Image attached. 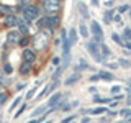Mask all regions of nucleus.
Wrapping results in <instances>:
<instances>
[{
    "mask_svg": "<svg viewBox=\"0 0 131 123\" xmlns=\"http://www.w3.org/2000/svg\"><path fill=\"white\" fill-rule=\"evenodd\" d=\"M89 80L92 82V84H95V82L102 80V79H100V76H98V74H93V76H90V79H89Z\"/></svg>",
    "mask_w": 131,
    "mask_h": 123,
    "instance_id": "58836bf2",
    "label": "nucleus"
},
{
    "mask_svg": "<svg viewBox=\"0 0 131 123\" xmlns=\"http://www.w3.org/2000/svg\"><path fill=\"white\" fill-rule=\"evenodd\" d=\"M110 92H112V94H118V92H121V87H120V85H113Z\"/></svg>",
    "mask_w": 131,
    "mask_h": 123,
    "instance_id": "37998d69",
    "label": "nucleus"
},
{
    "mask_svg": "<svg viewBox=\"0 0 131 123\" xmlns=\"http://www.w3.org/2000/svg\"><path fill=\"white\" fill-rule=\"evenodd\" d=\"M2 79H5V77H3V69H0V80Z\"/></svg>",
    "mask_w": 131,
    "mask_h": 123,
    "instance_id": "09e8293b",
    "label": "nucleus"
},
{
    "mask_svg": "<svg viewBox=\"0 0 131 123\" xmlns=\"http://www.w3.org/2000/svg\"><path fill=\"white\" fill-rule=\"evenodd\" d=\"M113 18H115V15H113V10H106L105 13H103V22L108 25V23H112L113 22Z\"/></svg>",
    "mask_w": 131,
    "mask_h": 123,
    "instance_id": "5701e85b",
    "label": "nucleus"
},
{
    "mask_svg": "<svg viewBox=\"0 0 131 123\" xmlns=\"http://www.w3.org/2000/svg\"><path fill=\"white\" fill-rule=\"evenodd\" d=\"M120 115H121V117H125V118H128L129 115H131V110L129 108H123V110H120Z\"/></svg>",
    "mask_w": 131,
    "mask_h": 123,
    "instance_id": "c9c22d12",
    "label": "nucleus"
},
{
    "mask_svg": "<svg viewBox=\"0 0 131 123\" xmlns=\"http://www.w3.org/2000/svg\"><path fill=\"white\" fill-rule=\"evenodd\" d=\"M25 108H26V105H21V107H20V110H18V112H16V113H15V118H18L20 115H21V113L25 112Z\"/></svg>",
    "mask_w": 131,
    "mask_h": 123,
    "instance_id": "79ce46f5",
    "label": "nucleus"
},
{
    "mask_svg": "<svg viewBox=\"0 0 131 123\" xmlns=\"http://www.w3.org/2000/svg\"><path fill=\"white\" fill-rule=\"evenodd\" d=\"M2 123H7V121H2Z\"/></svg>",
    "mask_w": 131,
    "mask_h": 123,
    "instance_id": "864d4df0",
    "label": "nucleus"
},
{
    "mask_svg": "<svg viewBox=\"0 0 131 123\" xmlns=\"http://www.w3.org/2000/svg\"><path fill=\"white\" fill-rule=\"evenodd\" d=\"M112 39H113V41H115L116 44H120V46H121V36H120V35H116V33H113V35H112Z\"/></svg>",
    "mask_w": 131,
    "mask_h": 123,
    "instance_id": "f704fd0d",
    "label": "nucleus"
},
{
    "mask_svg": "<svg viewBox=\"0 0 131 123\" xmlns=\"http://www.w3.org/2000/svg\"><path fill=\"white\" fill-rule=\"evenodd\" d=\"M74 120H75V115H69V117H66L61 120V123H72Z\"/></svg>",
    "mask_w": 131,
    "mask_h": 123,
    "instance_id": "473e14b6",
    "label": "nucleus"
},
{
    "mask_svg": "<svg viewBox=\"0 0 131 123\" xmlns=\"http://www.w3.org/2000/svg\"><path fill=\"white\" fill-rule=\"evenodd\" d=\"M90 31L93 33V38H92V41H95L97 44H103V30L100 28L98 22L92 20V23H90Z\"/></svg>",
    "mask_w": 131,
    "mask_h": 123,
    "instance_id": "f03ea898",
    "label": "nucleus"
},
{
    "mask_svg": "<svg viewBox=\"0 0 131 123\" xmlns=\"http://www.w3.org/2000/svg\"><path fill=\"white\" fill-rule=\"evenodd\" d=\"M79 33H80V36H82V38H89V28L85 26L84 20H82L80 25H79Z\"/></svg>",
    "mask_w": 131,
    "mask_h": 123,
    "instance_id": "6ab92c4d",
    "label": "nucleus"
},
{
    "mask_svg": "<svg viewBox=\"0 0 131 123\" xmlns=\"http://www.w3.org/2000/svg\"><path fill=\"white\" fill-rule=\"evenodd\" d=\"M43 82H44V80H41V79H39V80H36V84L33 85V89H31V90H28V94H26V98H28V100H30V98H33V97H35L36 90H38V87H39L41 84H43Z\"/></svg>",
    "mask_w": 131,
    "mask_h": 123,
    "instance_id": "dca6fc26",
    "label": "nucleus"
},
{
    "mask_svg": "<svg viewBox=\"0 0 131 123\" xmlns=\"http://www.w3.org/2000/svg\"><path fill=\"white\" fill-rule=\"evenodd\" d=\"M93 102H97V104H108L110 98H103L100 95H93Z\"/></svg>",
    "mask_w": 131,
    "mask_h": 123,
    "instance_id": "cd10ccee",
    "label": "nucleus"
},
{
    "mask_svg": "<svg viewBox=\"0 0 131 123\" xmlns=\"http://www.w3.org/2000/svg\"><path fill=\"white\" fill-rule=\"evenodd\" d=\"M125 121H126V123H131V115H129V117H128V118H126V120H125Z\"/></svg>",
    "mask_w": 131,
    "mask_h": 123,
    "instance_id": "8fccbe9b",
    "label": "nucleus"
},
{
    "mask_svg": "<svg viewBox=\"0 0 131 123\" xmlns=\"http://www.w3.org/2000/svg\"><path fill=\"white\" fill-rule=\"evenodd\" d=\"M129 53H131V51H129Z\"/></svg>",
    "mask_w": 131,
    "mask_h": 123,
    "instance_id": "4d7b16f0",
    "label": "nucleus"
},
{
    "mask_svg": "<svg viewBox=\"0 0 131 123\" xmlns=\"http://www.w3.org/2000/svg\"><path fill=\"white\" fill-rule=\"evenodd\" d=\"M57 25H59V16H57V15H49V22H48V30H49V31H54Z\"/></svg>",
    "mask_w": 131,
    "mask_h": 123,
    "instance_id": "9b49d317",
    "label": "nucleus"
},
{
    "mask_svg": "<svg viewBox=\"0 0 131 123\" xmlns=\"http://www.w3.org/2000/svg\"><path fill=\"white\" fill-rule=\"evenodd\" d=\"M21 57H23V63H28V64H33L36 61V53L33 51V49H23V54H21Z\"/></svg>",
    "mask_w": 131,
    "mask_h": 123,
    "instance_id": "6e6552de",
    "label": "nucleus"
},
{
    "mask_svg": "<svg viewBox=\"0 0 131 123\" xmlns=\"http://www.w3.org/2000/svg\"><path fill=\"white\" fill-rule=\"evenodd\" d=\"M30 71H31V64L21 63V66H20V74H21V76H26V74H30Z\"/></svg>",
    "mask_w": 131,
    "mask_h": 123,
    "instance_id": "4be33fe9",
    "label": "nucleus"
},
{
    "mask_svg": "<svg viewBox=\"0 0 131 123\" xmlns=\"http://www.w3.org/2000/svg\"><path fill=\"white\" fill-rule=\"evenodd\" d=\"M87 49L92 54V57L97 61V63H102V51H100V44H97L95 41H89L87 43Z\"/></svg>",
    "mask_w": 131,
    "mask_h": 123,
    "instance_id": "39448f33",
    "label": "nucleus"
},
{
    "mask_svg": "<svg viewBox=\"0 0 131 123\" xmlns=\"http://www.w3.org/2000/svg\"><path fill=\"white\" fill-rule=\"evenodd\" d=\"M74 67H75V71L79 72L80 69H82V71H84V69H90V66H89V63H87V61L84 59V57H80V59L77 61V64L74 66Z\"/></svg>",
    "mask_w": 131,
    "mask_h": 123,
    "instance_id": "4468645a",
    "label": "nucleus"
},
{
    "mask_svg": "<svg viewBox=\"0 0 131 123\" xmlns=\"http://www.w3.org/2000/svg\"><path fill=\"white\" fill-rule=\"evenodd\" d=\"M7 98H8V95H7L5 92H0V105H3V104H5V102H7Z\"/></svg>",
    "mask_w": 131,
    "mask_h": 123,
    "instance_id": "e433bc0d",
    "label": "nucleus"
},
{
    "mask_svg": "<svg viewBox=\"0 0 131 123\" xmlns=\"http://www.w3.org/2000/svg\"><path fill=\"white\" fill-rule=\"evenodd\" d=\"M61 7V2H54V0H48V2L43 3V8L46 13H56Z\"/></svg>",
    "mask_w": 131,
    "mask_h": 123,
    "instance_id": "0eeeda50",
    "label": "nucleus"
},
{
    "mask_svg": "<svg viewBox=\"0 0 131 123\" xmlns=\"http://www.w3.org/2000/svg\"><path fill=\"white\" fill-rule=\"evenodd\" d=\"M18 26H20V33H23V35H28V31H30V28H28V23L18 22Z\"/></svg>",
    "mask_w": 131,
    "mask_h": 123,
    "instance_id": "bb28decb",
    "label": "nucleus"
},
{
    "mask_svg": "<svg viewBox=\"0 0 131 123\" xmlns=\"http://www.w3.org/2000/svg\"><path fill=\"white\" fill-rule=\"evenodd\" d=\"M129 18H131V8H129Z\"/></svg>",
    "mask_w": 131,
    "mask_h": 123,
    "instance_id": "3c124183",
    "label": "nucleus"
},
{
    "mask_svg": "<svg viewBox=\"0 0 131 123\" xmlns=\"http://www.w3.org/2000/svg\"><path fill=\"white\" fill-rule=\"evenodd\" d=\"M61 39H62V57H64V61H69L71 59V48H72V44H71V41H69V38H67L66 30L61 31Z\"/></svg>",
    "mask_w": 131,
    "mask_h": 123,
    "instance_id": "20e7f679",
    "label": "nucleus"
},
{
    "mask_svg": "<svg viewBox=\"0 0 131 123\" xmlns=\"http://www.w3.org/2000/svg\"><path fill=\"white\" fill-rule=\"evenodd\" d=\"M62 98H64V94H62V92H56V94H52V97L49 98V102H48V108H49V112H51V110H54V108H57V105L62 102Z\"/></svg>",
    "mask_w": 131,
    "mask_h": 123,
    "instance_id": "423d86ee",
    "label": "nucleus"
},
{
    "mask_svg": "<svg viewBox=\"0 0 131 123\" xmlns=\"http://www.w3.org/2000/svg\"><path fill=\"white\" fill-rule=\"evenodd\" d=\"M39 15V8L36 5H28L26 8L23 10V18H25V23H31L33 20H36Z\"/></svg>",
    "mask_w": 131,
    "mask_h": 123,
    "instance_id": "7ed1b4c3",
    "label": "nucleus"
},
{
    "mask_svg": "<svg viewBox=\"0 0 131 123\" xmlns=\"http://www.w3.org/2000/svg\"><path fill=\"white\" fill-rule=\"evenodd\" d=\"M105 112H108V107H95V108L89 110V113H92V115H100V113H105Z\"/></svg>",
    "mask_w": 131,
    "mask_h": 123,
    "instance_id": "412c9836",
    "label": "nucleus"
},
{
    "mask_svg": "<svg viewBox=\"0 0 131 123\" xmlns=\"http://www.w3.org/2000/svg\"><path fill=\"white\" fill-rule=\"evenodd\" d=\"M49 112V108H48V105H43V107H38V108H35L31 112V117H35V118H38V117H43L44 113H48Z\"/></svg>",
    "mask_w": 131,
    "mask_h": 123,
    "instance_id": "f8f14e48",
    "label": "nucleus"
},
{
    "mask_svg": "<svg viewBox=\"0 0 131 123\" xmlns=\"http://www.w3.org/2000/svg\"><path fill=\"white\" fill-rule=\"evenodd\" d=\"M79 12H80V15H82V18H84V20L90 16V15H89V8H87V5H85V3H82V2L79 3Z\"/></svg>",
    "mask_w": 131,
    "mask_h": 123,
    "instance_id": "aec40b11",
    "label": "nucleus"
},
{
    "mask_svg": "<svg viewBox=\"0 0 131 123\" xmlns=\"http://www.w3.org/2000/svg\"><path fill=\"white\" fill-rule=\"evenodd\" d=\"M28 43H30V39H28V38H21V39H20V46H23L25 49H26V46H28Z\"/></svg>",
    "mask_w": 131,
    "mask_h": 123,
    "instance_id": "4c0bfd02",
    "label": "nucleus"
},
{
    "mask_svg": "<svg viewBox=\"0 0 131 123\" xmlns=\"http://www.w3.org/2000/svg\"><path fill=\"white\" fill-rule=\"evenodd\" d=\"M77 80H80V74L79 72H74L72 76H69L67 79L64 80V85H67V87H69V85H74Z\"/></svg>",
    "mask_w": 131,
    "mask_h": 123,
    "instance_id": "ddd939ff",
    "label": "nucleus"
},
{
    "mask_svg": "<svg viewBox=\"0 0 131 123\" xmlns=\"http://www.w3.org/2000/svg\"><path fill=\"white\" fill-rule=\"evenodd\" d=\"M118 123H123V121H118Z\"/></svg>",
    "mask_w": 131,
    "mask_h": 123,
    "instance_id": "603ef678",
    "label": "nucleus"
},
{
    "mask_svg": "<svg viewBox=\"0 0 131 123\" xmlns=\"http://www.w3.org/2000/svg\"><path fill=\"white\" fill-rule=\"evenodd\" d=\"M20 39H21V36H20V31L12 30V31L7 33V43H8V44H16V43H20Z\"/></svg>",
    "mask_w": 131,
    "mask_h": 123,
    "instance_id": "1a4fd4ad",
    "label": "nucleus"
},
{
    "mask_svg": "<svg viewBox=\"0 0 131 123\" xmlns=\"http://www.w3.org/2000/svg\"><path fill=\"white\" fill-rule=\"evenodd\" d=\"M72 123H74V121H72Z\"/></svg>",
    "mask_w": 131,
    "mask_h": 123,
    "instance_id": "6e6d98bb",
    "label": "nucleus"
},
{
    "mask_svg": "<svg viewBox=\"0 0 131 123\" xmlns=\"http://www.w3.org/2000/svg\"><path fill=\"white\" fill-rule=\"evenodd\" d=\"M44 120H46V117H38V118H33V120H30V121H26V123H43Z\"/></svg>",
    "mask_w": 131,
    "mask_h": 123,
    "instance_id": "72a5a7b5",
    "label": "nucleus"
},
{
    "mask_svg": "<svg viewBox=\"0 0 131 123\" xmlns=\"http://www.w3.org/2000/svg\"><path fill=\"white\" fill-rule=\"evenodd\" d=\"M46 123H51V121H46Z\"/></svg>",
    "mask_w": 131,
    "mask_h": 123,
    "instance_id": "5fc2aeb1",
    "label": "nucleus"
},
{
    "mask_svg": "<svg viewBox=\"0 0 131 123\" xmlns=\"http://www.w3.org/2000/svg\"><path fill=\"white\" fill-rule=\"evenodd\" d=\"M123 38L131 41V28H125V30H123Z\"/></svg>",
    "mask_w": 131,
    "mask_h": 123,
    "instance_id": "7c9ffc66",
    "label": "nucleus"
},
{
    "mask_svg": "<svg viewBox=\"0 0 131 123\" xmlns=\"http://www.w3.org/2000/svg\"><path fill=\"white\" fill-rule=\"evenodd\" d=\"M118 64H120V67H125V69H129V67H131V61L126 59V57H120Z\"/></svg>",
    "mask_w": 131,
    "mask_h": 123,
    "instance_id": "393cba45",
    "label": "nucleus"
},
{
    "mask_svg": "<svg viewBox=\"0 0 131 123\" xmlns=\"http://www.w3.org/2000/svg\"><path fill=\"white\" fill-rule=\"evenodd\" d=\"M98 76H100V79H102V80H108V82L115 79V76H113V74L110 72V71H100V72H98Z\"/></svg>",
    "mask_w": 131,
    "mask_h": 123,
    "instance_id": "a211bd4d",
    "label": "nucleus"
},
{
    "mask_svg": "<svg viewBox=\"0 0 131 123\" xmlns=\"http://www.w3.org/2000/svg\"><path fill=\"white\" fill-rule=\"evenodd\" d=\"M129 8H131V7H129V5H126V3H125V5H121L120 8H118V12H120V13H125V12H128Z\"/></svg>",
    "mask_w": 131,
    "mask_h": 123,
    "instance_id": "ea45409f",
    "label": "nucleus"
},
{
    "mask_svg": "<svg viewBox=\"0 0 131 123\" xmlns=\"http://www.w3.org/2000/svg\"><path fill=\"white\" fill-rule=\"evenodd\" d=\"M100 51H102V61H105L106 57H110V56H112V49L106 46L105 43H103V44H100Z\"/></svg>",
    "mask_w": 131,
    "mask_h": 123,
    "instance_id": "2eb2a0df",
    "label": "nucleus"
},
{
    "mask_svg": "<svg viewBox=\"0 0 131 123\" xmlns=\"http://www.w3.org/2000/svg\"><path fill=\"white\" fill-rule=\"evenodd\" d=\"M48 22H49V15H46V16H43V18L38 20L36 26L39 28V31H43V28H48Z\"/></svg>",
    "mask_w": 131,
    "mask_h": 123,
    "instance_id": "f3484780",
    "label": "nucleus"
},
{
    "mask_svg": "<svg viewBox=\"0 0 131 123\" xmlns=\"http://www.w3.org/2000/svg\"><path fill=\"white\" fill-rule=\"evenodd\" d=\"M12 71H13V67H12V64L7 61V63L3 64V72H7V74H12Z\"/></svg>",
    "mask_w": 131,
    "mask_h": 123,
    "instance_id": "c756f323",
    "label": "nucleus"
},
{
    "mask_svg": "<svg viewBox=\"0 0 131 123\" xmlns=\"http://www.w3.org/2000/svg\"><path fill=\"white\" fill-rule=\"evenodd\" d=\"M105 7L112 10V7H113V0H106V2H105Z\"/></svg>",
    "mask_w": 131,
    "mask_h": 123,
    "instance_id": "c03bdc74",
    "label": "nucleus"
},
{
    "mask_svg": "<svg viewBox=\"0 0 131 123\" xmlns=\"http://www.w3.org/2000/svg\"><path fill=\"white\" fill-rule=\"evenodd\" d=\"M20 102H21V97H16L15 100H13V104H12V107H10V112H13V110L16 108V107L20 105Z\"/></svg>",
    "mask_w": 131,
    "mask_h": 123,
    "instance_id": "c85d7f7f",
    "label": "nucleus"
},
{
    "mask_svg": "<svg viewBox=\"0 0 131 123\" xmlns=\"http://www.w3.org/2000/svg\"><path fill=\"white\" fill-rule=\"evenodd\" d=\"M18 22H20V20L16 18V15H13V13L5 15V20H3L5 26H8V28H13V26H16V25H18Z\"/></svg>",
    "mask_w": 131,
    "mask_h": 123,
    "instance_id": "9d476101",
    "label": "nucleus"
},
{
    "mask_svg": "<svg viewBox=\"0 0 131 123\" xmlns=\"http://www.w3.org/2000/svg\"><path fill=\"white\" fill-rule=\"evenodd\" d=\"M126 92H128V95H131V77L126 80Z\"/></svg>",
    "mask_w": 131,
    "mask_h": 123,
    "instance_id": "a19ab883",
    "label": "nucleus"
},
{
    "mask_svg": "<svg viewBox=\"0 0 131 123\" xmlns=\"http://www.w3.org/2000/svg\"><path fill=\"white\" fill-rule=\"evenodd\" d=\"M82 123H90V118L89 117H84V118H82Z\"/></svg>",
    "mask_w": 131,
    "mask_h": 123,
    "instance_id": "de8ad7c7",
    "label": "nucleus"
},
{
    "mask_svg": "<svg viewBox=\"0 0 131 123\" xmlns=\"http://www.w3.org/2000/svg\"><path fill=\"white\" fill-rule=\"evenodd\" d=\"M69 41H71L72 46L77 43V31L74 30V28H71V30H69Z\"/></svg>",
    "mask_w": 131,
    "mask_h": 123,
    "instance_id": "b1692460",
    "label": "nucleus"
},
{
    "mask_svg": "<svg viewBox=\"0 0 131 123\" xmlns=\"http://www.w3.org/2000/svg\"><path fill=\"white\" fill-rule=\"evenodd\" d=\"M105 67H108V69H112V71H115V69H120V64H118V63H106Z\"/></svg>",
    "mask_w": 131,
    "mask_h": 123,
    "instance_id": "2f4dec72",
    "label": "nucleus"
},
{
    "mask_svg": "<svg viewBox=\"0 0 131 123\" xmlns=\"http://www.w3.org/2000/svg\"><path fill=\"white\" fill-rule=\"evenodd\" d=\"M49 92H51V85H46V87H44L43 90H39V95L36 97V100H41V98H43V97H46Z\"/></svg>",
    "mask_w": 131,
    "mask_h": 123,
    "instance_id": "a878e982",
    "label": "nucleus"
},
{
    "mask_svg": "<svg viewBox=\"0 0 131 123\" xmlns=\"http://www.w3.org/2000/svg\"><path fill=\"white\" fill-rule=\"evenodd\" d=\"M59 63H61V57H57V56H56V57H52V64H54V66H57Z\"/></svg>",
    "mask_w": 131,
    "mask_h": 123,
    "instance_id": "a18cd8bd",
    "label": "nucleus"
},
{
    "mask_svg": "<svg viewBox=\"0 0 131 123\" xmlns=\"http://www.w3.org/2000/svg\"><path fill=\"white\" fill-rule=\"evenodd\" d=\"M48 41H49V33L48 31H38L35 36H33L31 43H33V48L41 51L48 46Z\"/></svg>",
    "mask_w": 131,
    "mask_h": 123,
    "instance_id": "f257e3e1",
    "label": "nucleus"
},
{
    "mask_svg": "<svg viewBox=\"0 0 131 123\" xmlns=\"http://www.w3.org/2000/svg\"><path fill=\"white\" fill-rule=\"evenodd\" d=\"M113 20H115L116 23H121V16H120V15H115V18H113Z\"/></svg>",
    "mask_w": 131,
    "mask_h": 123,
    "instance_id": "49530a36",
    "label": "nucleus"
}]
</instances>
